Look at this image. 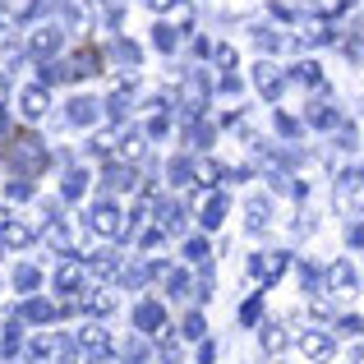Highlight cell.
<instances>
[{
    "instance_id": "obj_1",
    "label": "cell",
    "mask_w": 364,
    "mask_h": 364,
    "mask_svg": "<svg viewBox=\"0 0 364 364\" xmlns=\"http://www.w3.org/2000/svg\"><path fill=\"white\" fill-rule=\"evenodd\" d=\"M65 46V28L60 23H42L33 28V37H28V55H37V60H55Z\"/></svg>"
},
{
    "instance_id": "obj_2",
    "label": "cell",
    "mask_w": 364,
    "mask_h": 364,
    "mask_svg": "<svg viewBox=\"0 0 364 364\" xmlns=\"http://www.w3.org/2000/svg\"><path fill=\"white\" fill-rule=\"evenodd\" d=\"M83 222H88L92 235H107V240H111V235H124V217H120L116 203H92Z\"/></svg>"
},
{
    "instance_id": "obj_3",
    "label": "cell",
    "mask_w": 364,
    "mask_h": 364,
    "mask_svg": "<svg viewBox=\"0 0 364 364\" xmlns=\"http://www.w3.org/2000/svg\"><path fill=\"white\" fill-rule=\"evenodd\" d=\"M46 111H51V97H46L42 83H33V88L18 92V116H23V120H42Z\"/></svg>"
},
{
    "instance_id": "obj_4",
    "label": "cell",
    "mask_w": 364,
    "mask_h": 364,
    "mask_svg": "<svg viewBox=\"0 0 364 364\" xmlns=\"http://www.w3.org/2000/svg\"><path fill=\"white\" fill-rule=\"evenodd\" d=\"M208 92H213V83H208L203 74H185V83H180L185 111H203V107H208Z\"/></svg>"
},
{
    "instance_id": "obj_5",
    "label": "cell",
    "mask_w": 364,
    "mask_h": 364,
    "mask_svg": "<svg viewBox=\"0 0 364 364\" xmlns=\"http://www.w3.org/2000/svg\"><path fill=\"white\" fill-rule=\"evenodd\" d=\"M286 263H291L286 254H254L249 258V277H254V282H272V277L286 272Z\"/></svg>"
},
{
    "instance_id": "obj_6",
    "label": "cell",
    "mask_w": 364,
    "mask_h": 364,
    "mask_svg": "<svg viewBox=\"0 0 364 364\" xmlns=\"http://www.w3.org/2000/svg\"><path fill=\"white\" fill-rule=\"evenodd\" d=\"M51 286H55V291H60V295H74V291H79V286H83V263H79V258H65V263L55 267Z\"/></svg>"
},
{
    "instance_id": "obj_7",
    "label": "cell",
    "mask_w": 364,
    "mask_h": 364,
    "mask_svg": "<svg viewBox=\"0 0 364 364\" xmlns=\"http://www.w3.org/2000/svg\"><path fill=\"white\" fill-rule=\"evenodd\" d=\"M254 88L263 92L267 102H277V97H282V88H286L282 70H272V65H258V70H254Z\"/></svg>"
},
{
    "instance_id": "obj_8",
    "label": "cell",
    "mask_w": 364,
    "mask_h": 364,
    "mask_svg": "<svg viewBox=\"0 0 364 364\" xmlns=\"http://www.w3.org/2000/svg\"><path fill=\"white\" fill-rule=\"evenodd\" d=\"M267 222H272V203H267V198H249L245 203V226L249 231H267Z\"/></svg>"
},
{
    "instance_id": "obj_9",
    "label": "cell",
    "mask_w": 364,
    "mask_h": 364,
    "mask_svg": "<svg viewBox=\"0 0 364 364\" xmlns=\"http://www.w3.org/2000/svg\"><path fill=\"white\" fill-rule=\"evenodd\" d=\"M161 323H166V314H161L157 300H143L139 309H134V328H139V332H157Z\"/></svg>"
},
{
    "instance_id": "obj_10",
    "label": "cell",
    "mask_w": 364,
    "mask_h": 364,
    "mask_svg": "<svg viewBox=\"0 0 364 364\" xmlns=\"http://www.w3.org/2000/svg\"><path fill=\"white\" fill-rule=\"evenodd\" d=\"M300 350H304V355H309V360H332V337H328V332H304V337H300Z\"/></svg>"
},
{
    "instance_id": "obj_11",
    "label": "cell",
    "mask_w": 364,
    "mask_h": 364,
    "mask_svg": "<svg viewBox=\"0 0 364 364\" xmlns=\"http://www.w3.org/2000/svg\"><path fill=\"white\" fill-rule=\"evenodd\" d=\"M180 226H185V208L176 198H161L157 203V231H180Z\"/></svg>"
},
{
    "instance_id": "obj_12",
    "label": "cell",
    "mask_w": 364,
    "mask_h": 364,
    "mask_svg": "<svg viewBox=\"0 0 364 364\" xmlns=\"http://www.w3.org/2000/svg\"><path fill=\"white\" fill-rule=\"evenodd\" d=\"M97 116H102L97 97H74L70 102V124H97Z\"/></svg>"
},
{
    "instance_id": "obj_13",
    "label": "cell",
    "mask_w": 364,
    "mask_h": 364,
    "mask_svg": "<svg viewBox=\"0 0 364 364\" xmlns=\"http://www.w3.org/2000/svg\"><path fill=\"white\" fill-rule=\"evenodd\" d=\"M60 65H65V83H70V79H88V74H97V55H92V51H79L74 60H60Z\"/></svg>"
},
{
    "instance_id": "obj_14",
    "label": "cell",
    "mask_w": 364,
    "mask_h": 364,
    "mask_svg": "<svg viewBox=\"0 0 364 364\" xmlns=\"http://www.w3.org/2000/svg\"><path fill=\"white\" fill-rule=\"evenodd\" d=\"M304 120H309L314 129H337V124H341V111H337V107H328V102H318V107L304 111Z\"/></svg>"
},
{
    "instance_id": "obj_15",
    "label": "cell",
    "mask_w": 364,
    "mask_h": 364,
    "mask_svg": "<svg viewBox=\"0 0 364 364\" xmlns=\"http://www.w3.org/2000/svg\"><path fill=\"white\" fill-rule=\"evenodd\" d=\"M360 198V166H350V171H341V180H337V203L346 208V203H355Z\"/></svg>"
},
{
    "instance_id": "obj_16",
    "label": "cell",
    "mask_w": 364,
    "mask_h": 364,
    "mask_svg": "<svg viewBox=\"0 0 364 364\" xmlns=\"http://www.w3.org/2000/svg\"><path fill=\"white\" fill-rule=\"evenodd\" d=\"M203 231H213V226H222V217H226V194H208L203 198Z\"/></svg>"
},
{
    "instance_id": "obj_17",
    "label": "cell",
    "mask_w": 364,
    "mask_h": 364,
    "mask_svg": "<svg viewBox=\"0 0 364 364\" xmlns=\"http://www.w3.org/2000/svg\"><path fill=\"white\" fill-rule=\"evenodd\" d=\"M42 152H37V143H18V152H14V166L23 171V176H33V171H42Z\"/></svg>"
},
{
    "instance_id": "obj_18",
    "label": "cell",
    "mask_w": 364,
    "mask_h": 364,
    "mask_svg": "<svg viewBox=\"0 0 364 364\" xmlns=\"http://www.w3.org/2000/svg\"><path fill=\"white\" fill-rule=\"evenodd\" d=\"M79 346L88 350V355H107V346H111V337H107V328H83V337H79Z\"/></svg>"
},
{
    "instance_id": "obj_19",
    "label": "cell",
    "mask_w": 364,
    "mask_h": 364,
    "mask_svg": "<svg viewBox=\"0 0 364 364\" xmlns=\"http://www.w3.org/2000/svg\"><path fill=\"white\" fill-rule=\"evenodd\" d=\"M18 318L23 323H46V318H55V309H51V300H23Z\"/></svg>"
},
{
    "instance_id": "obj_20",
    "label": "cell",
    "mask_w": 364,
    "mask_h": 364,
    "mask_svg": "<svg viewBox=\"0 0 364 364\" xmlns=\"http://www.w3.org/2000/svg\"><path fill=\"white\" fill-rule=\"evenodd\" d=\"M102 185H107V189H116V194H124V189H134V171H124V166H107Z\"/></svg>"
},
{
    "instance_id": "obj_21",
    "label": "cell",
    "mask_w": 364,
    "mask_h": 364,
    "mask_svg": "<svg viewBox=\"0 0 364 364\" xmlns=\"http://www.w3.org/2000/svg\"><path fill=\"white\" fill-rule=\"evenodd\" d=\"M18 350H23V332H18V318L5 328V341H0V355L5 360H18Z\"/></svg>"
},
{
    "instance_id": "obj_22",
    "label": "cell",
    "mask_w": 364,
    "mask_h": 364,
    "mask_svg": "<svg viewBox=\"0 0 364 364\" xmlns=\"http://www.w3.org/2000/svg\"><path fill=\"white\" fill-rule=\"evenodd\" d=\"M88 0H65V23L70 28H88Z\"/></svg>"
},
{
    "instance_id": "obj_23",
    "label": "cell",
    "mask_w": 364,
    "mask_h": 364,
    "mask_svg": "<svg viewBox=\"0 0 364 364\" xmlns=\"http://www.w3.org/2000/svg\"><path fill=\"white\" fill-rule=\"evenodd\" d=\"M116 309V295H107V291H97V295H83V314H111Z\"/></svg>"
},
{
    "instance_id": "obj_24",
    "label": "cell",
    "mask_w": 364,
    "mask_h": 364,
    "mask_svg": "<svg viewBox=\"0 0 364 364\" xmlns=\"http://www.w3.org/2000/svg\"><path fill=\"white\" fill-rule=\"evenodd\" d=\"M92 272H97V277H116L120 272V254H111V249L92 254Z\"/></svg>"
},
{
    "instance_id": "obj_25",
    "label": "cell",
    "mask_w": 364,
    "mask_h": 364,
    "mask_svg": "<svg viewBox=\"0 0 364 364\" xmlns=\"http://www.w3.org/2000/svg\"><path fill=\"white\" fill-rule=\"evenodd\" d=\"M116 148L124 152V161H139V157H143V134H139V129L120 134V143H116Z\"/></svg>"
},
{
    "instance_id": "obj_26",
    "label": "cell",
    "mask_w": 364,
    "mask_h": 364,
    "mask_svg": "<svg viewBox=\"0 0 364 364\" xmlns=\"http://www.w3.org/2000/svg\"><path fill=\"white\" fill-rule=\"evenodd\" d=\"M176 42H180V37H176V28H166V23H157V28H152V46H157L161 55H171V51H176Z\"/></svg>"
},
{
    "instance_id": "obj_27",
    "label": "cell",
    "mask_w": 364,
    "mask_h": 364,
    "mask_svg": "<svg viewBox=\"0 0 364 364\" xmlns=\"http://www.w3.org/2000/svg\"><path fill=\"white\" fill-rule=\"evenodd\" d=\"M328 282L337 286V291H346V286H355V267L341 258V263H332V272H328Z\"/></svg>"
},
{
    "instance_id": "obj_28",
    "label": "cell",
    "mask_w": 364,
    "mask_h": 364,
    "mask_svg": "<svg viewBox=\"0 0 364 364\" xmlns=\"http://www.w3.org/2000/svg\"><path fill=\"white\" fill-rule=\"evenodd\" d=\"M83 189H88V171H70L65 185H60V194L65 198H83Z\"/></svg>"
},
{
    "instance_id": "obj_29",
    "label": "cell",
    "mask_w": 364,
    "mask_h": 364,
    "mask_svg": "<svg viewBox=\"0 0 364 364\" xmlns=\"http://www.w3.org/2000/svg\"><path fill=\"white\" fill-rule=\"evenodd\" d=\"M5 240H9V245H33L37 231H33L28 222H9V226H5Z\"/></svg>"
},
{
    "instance_id": "obj_30",
    "label": "cell",
    "mask_w": 364,
    "mask_h": 364,
    "mask_svg": "<svg viewBox=\"0 0 364 364\" xmlns=\"http://www.w3.org/2000/svg\"><path fill=\"white\" fill-rule=\"evenodd\" d=\"M37 286H42V272H37V267H18L14 272V291H37Z\"/></svg>"
},
{
    "instance_id": "obj_31",
    "label": "cell",
    "mask_w": 364,
    "mask_h": 364,
    "mask_svg": "<svg viewBox=\"0 0 364 364\" xmlns=\"http://www.w3.org/2000/svg\"><path fill=\"white\" fill-rule=\"evenodd\" d=\"M194 180H208V185H217V180H226V171L217 166L213 157H203V161H198V166H194Z\"/></svg>"
},
{
    "instance_id": "obj_32",
    "label": "cell",
    "mask_w": 364,
    "mask_h": 364,
    "mask_svg": "<svg viewBox=\"0 0 364 364\" xmlns=\"http://www.w3.org/2000/svg\"><path fill=\"white\" fill-rule=\"evenodd\" d=\"M291 74L304 83V88H323V70H318V65H295Z\"/></svg>"
},
{
    "instance_id": "obj_33",
    "label": "cell",
    "mask_w": 364,
    "mask_h": 364,
    "mask_svg": "<svg viewBox=\"0 0 364 364\" xmlns=\"http://www.w3.org/2000/svg\"><path fill=\"white\" fill-rule=\"evenodd\" d=\"M254 37H258V46H263V51H286V46H291L282 33H272V28H258Z\"/></svg>"
},
{
    "instance_id": "obj_34",
    "label": "cell",
    "mask_w": 364,
    "mask_h": 364,
    "mask_svg": "<svg viewBox=\"0 0 364 364\" xmlns=\"http://www.w3.org/2000/svg\"><path fill=\"white\" fill-rule=\"evenodd\" d=\"M116 277H120V282H124V286H129V291H139V286H143V282H148V267H143V263H134V267H120V272H116Z\"/></svg>"
},
{
    "instance_id": "obj_35",
    "label": "cell",
    "mask_w": 364,
    "mask_h": 364,
    "mask_svg": "<svg viewBox=\"0 0 364 364\" xmlns=\"http://www.w3.org/2000/svg\"><path fill=\"white\" fill-rule=\"evenodd\" d=\"M185 258H189V263H208L213 249H208V240H198V235H194V240H185Z\"/></svg>"
},
{
    "instance_id": "obj_36",
    "label": "cell",
    "mask_w": 364,
    "mask_h": 364,
    "mask_svg": "<svg viewBox=\"0 0 364 364\" xmlns=\"http://www.w3.org/2000/svg\"><path fill=\"white\" fill-rule=\"evenodd\" d=\"M263 346H267V350H282V346H286L282 323H263Z\"/></svg>"
},
{
    "instance_id": "obj_37",
    "label": "cell",
    "mask_w": 364,
    "mask_h": 364,
    "mask_svg": "<svg viewBox=\"0 0 364 364\" xmlns=\"http://www.w3.org/2000/svg\"><path fill=\"white\" fill-rule=\"evenodd\" d=\"M124 364H148V341H124Z\"/></svg>"
},
{
    "instance_id": "obj_38",
    "label": "cell",
    "mask_w": 364,
    "mask_h": 364,
    "mask_svg": "<svg viewBox=\"0 0 364 364\" xmlns=\"http://www.w3.org/2000/svg\"><path fill=\"white\" fill-rule=\"evenodd\" d=\"M5 194L14 198V203H23V198H33V185H28V176H14V180L5 185Z\"/></svg>"
},
{
    "instance_id": "obj_39",
    "label": "cell",
    "mask_w": 364,
    "mask_h": 364,
    "mask_svg": "<svg viewBox=\"0 0 364 364\" xmlns=\"http://www.w3.org/2000/svg\"><path fill=\"white\" fill-rule=\"evenodd\" d=\"M46 245H51V249H60V254H70V231H65V226L55 222L51 231H46Z\"/></svg>"
},
{
    "instance_id": "obj_40",
    "label": "cell",
    "mask_w": 364,
    "mask_h": 364,
    "mask_svg": "<svg viewBox=\"0 0 364 364\" xmlns=\"http://www.w3.org/2000/svg\"><path fill=\"white\" fill-rule=\"evenodd\" d=\"M111 51H116V60H124V65H139V60H143V51H139L134 42H116Z\"/></svg>"
},
{
    "instance_id": "obj_41",
    "label": "cell",
    "mask_w": 364,
    "mask_h": 364,
    "mask_svg": "<svg viewBox=\"0 0 364 364\" xmlns=\"http://www.w3.org/2000/svg\"><path fill=\"white\" fill-rule=\"evenodd\" d=\"M180 332H185V337H203V332H208V323H203V314H189V318L185 323H180Z\"/></svg>"
},
{
    "instance_id": "obj_42",
    "label": "cell",
    "mask_w": 364,
    "mask_h": 364,
    "mask_svg": "<svg viewBox=\"0 0 364 364\" xmlns=\"http://www.w3.org/2000/svg\"><path fill=\"white\" fill-rule=\"evenodd\" d=\"M107 111H111V116H124V111H129V88H120V92H111V102H107Z\"/></svg>"
},
{
    "instance_id": "obj_43",
    "label": "cell",
    "mask_w": 364,
    "mask_h": 364,
    "mask_svg": "<svg viewBox=\"0 0 364 364\" xmlns=\"http://www.w3.org/2000/svg\"><path fill=\"white\" fill-rule=\"evenodd\" d=\"M272 124H277V134H286V139H295V134H300V120H295V116H282V111L272 116Z\"/></svg>"
},
{
    "instance_id": "obj_44",
    "label": "cell",
    "mask_w": 364,
    "mask_h": 364,
    "mask_svg": "<svg viewBox=\"0 0 364 364\" xmlns=\"http://www.w3.org/2000/svg\"><path fill=\"white\" fill-rule=\"evenodd\" d=\"M116 143H120V139H116V134H97V139H92V143H88V152H97V157H107V152H111V148H116Z\"/></svg>"
},
{
    "instance_id": "obj_45",
    "label": "cell",
    "mask_w": 364,
    "mask_h": 364,
    "mask_svg": "<svg viewBox=\"0 0 364 364\" xmlns=\"http://www.w3.org/2000/svg\"><path fill=\"white\" fill-rule=\"evenodd\" d=\"M171 134V116H152L148 120V139H166Z\"/></svg>"
},
{
    "instance_id": "obj_46",
    "label": "cell",
    "mask_w": 364,
    "mask_h": 364,
    "mask_svg": "<svg viewBox=\"0 0 364 364\" xmlns=\"http://www.w3.org/2000/svg\"><path fill=\"white\" fill-rule=\"evenodd\" d=\"M166 291H171V295H185V291H189V277H185V272H166Z\"/></svg>"
},
{
    "instance_id": "obj_47",
    "label": "cell",
    "mask_w": 364,
    "mask_h": 364,
    "mask_svg": "<svg viewBox=\"0 0 364 364\" xmlns=\"http://www.w3.org/2000/svg\"><path fill=\"white\" fill-rule=\"evenodd\" d=\"M189 176H194L189 161H171V180H176V185H189Z\"/></svg>"
},
{
    "instance_id": "obj_48",
    "label": "cell",
    "mask_w": 364,
    "mask_h": 364,
    "mask_svg": "<svg viewBox=\"0 0 364 364\" xmlns=\"http://www.w3.org/2000/svg\"><path fill=\"white\" fill-rule=\"evenodd\" d=\"M304 42H314V46H328V42H332V28H328V23L309 28V37H304Z\"/></svg>"
},
{
    "instance_id": "obj_49",
    "label": "cell",
    "mask_w": 364,
    "mask_h": 364,
    "mask_svg": "<svg viewBox=\"0 0 364 364\" xmlns=\"http://www.w3.org/2000/svg\"><path fill=\"white\" fill-rule=\"evenodd\" d=\"M208 55H213V60L222 65V70H231V65H235V51H231V46H213Z\"/></svg>"
},
{
    "instance_id": "obj_50",
    "label": "cell",
    "mask_w": 364,
    "mask_h": 364,
    "mask_svg": "<svg viewBox=\"0 0 364 364\" xmlns=\"http://www.w3.org/2000/svg\"><path fill=\"white\" fill-rule=\"evenodd\" d=\"M258 314H263V300L254 295V300H249L245 309H240V323H258Z\"/></svg>"
},
{
    "instance_id": "obj_51",
    "label": "cell",
    "mask_w": 364,
    "mask_h": 364,
    "mask_svg": "<svg viewBox=\"0 0 364 364\" xmlns=\"http://www.w3.org/2000/svg\"><path fill=\"white\" fill-rule=\"evenodd\" d=\"M189 143H194V148L203 143L208 148V143H213V129H208V124H194V129H189Z\"/></svg>"
},
{
    "instance_id": "obj_52",
    "label": "cell",
    "mask_w": 364,
    "mask_h": 364,
    "mask_svg": "<svg viewBox=\"0 0 364 364\" xmlns=\"http://www.w3.org/2000/svg\"><path fill=\"white\" fill-rule=\"evenodd\" d=\"M346 5H350V0H318V14H328V18H332V14H341Z\"/></svg>"
},
{
    "instance_id": "obj_53",
    "label": "cell",
    "mask_w": 364,
    "mask_h": 364,
    "mask_svg": "<svg viewBox=\"0 0 364 364\" xmlns=\"http://www.w3.org/2000/svg\"><path fill=\"white\" fill-rule=\"evenodd\" d=\"M222 97H240V79H235V74L222 79Z\"/></svg>"
},
{
    "instance_id": "obj_54",
    "label": "cell",
    "mask_w": 364,
    "mask_h": 364,
    "mask_svg": "<svg viewBox=\"0 0 364 364\" xmlns=\"http://www.w3.org/2000/svg\"><path fill=\"white\" fill-rule=\"evenodd\" d=\"M346 245H350V249H360V245H364V231H360V222H350V226H346Z\"/></svg>"
},
{
    "instance_id": "obj_55",
    "label": "cell",
    "mask_w": 364,
    "mask_h": 364,
    "mask_svg": "<svg viewBox=\"0 0 364 364\" xmlns=\"http://www.w3.org/2000/svg\"><path fill=\"white\" fill-rule=\"evenodd\" d=\"M341 332H346V337H360V314H346V318H341Z\"/></svg>"
},
{
    "instance_id": "obj_56",
    "label": "cell",
    "mask_w": 364,
    "mask_h": 364,
    "mask_svg": "<svg viewBox=\"0 0 364 364\" xmlns=\"http://www.w3.org/2000/svg\"><path fill=\"white\" fill-rule=\"evenodd\" d=\"M161 240H166V231H157V226H152V231H148V235H143V249H157Z\"/></svg>"
},
{
    "instance_id": "obj_57",
    "label": "cell",
    "mask_w": 364,
    "mask_h": 364,
    "mask_svg": "<svg viewBox=\"0 0 364 364\" xmlns=\"http://www.w3.org/2000/svg\"><path fill=\"white\" fill-rule=\"evenodd\" d=\"M208 51H213V42H208V37H198V42H194V55H198V60H208Z\"/></svg>"
},
{
    "instance_id": "obj_58",
    "label": "cell",
    "mask_w": 364,
    "mask_h": 364,
    "mask_svg": "<svg viewBox=\"0 0 364 364\" xmlns=\"http://www.w3.org/2000/svg\"><path fill=\"white\" fill-rule=\"evenodd\" d=\"M5 102H9V79L0 74V111H5Z\"/></svg>"
},
{
    "instance_id": "obj_59",
    "label": "cell",
    "mask_w": 364,
    "mask_h": 364,
    "mask_svg": "<svg viewBox=\"0 0 364 364\" xmlns=\"http://www.w3.org/2000/svg\"><path fill=\"white\" fill-rule=\"evenodd\" d=\"M9 222H14V217H9V208H0V231H5Z\"/></svg>"
}]
</instances>
